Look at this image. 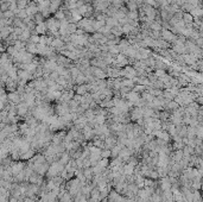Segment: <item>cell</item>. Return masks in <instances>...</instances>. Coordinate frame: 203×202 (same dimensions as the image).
Here are the masks:
<instances>
[{
	"label": "cell",
	"instance_id": "6da1fadb",
	"mask_svg": "<svg viewBox=\"0 0 203 202\" xmlns=\"http://www.w3.org/2000/svg\"><path fill=\"white\" fill-rule=\"evenodd\" d=\"M160 34H162V39H164L165 42H168V43H173L176 39H177V34H173L171 31L169 30H165V29H162L160 30Z\"/></svg>",
	"mask_w": 203,
	"mask_h": 202
},
{
	"label": "cell",
	"instance_id": "7a4b0ae2",
	"mask_svg": "<svg viewBox=\"0 0 203 202\" xmlns=\"http://www.w3.org/2000/svg\"><path fill=\"white\" fill-rule=\"evenodd\" d=\"M90 71H92V75H93L96 80H103V79H107L106 73H104L102 69H100V68L92 67V66H90Z\"/></svg>",
	"mask_w": 203,
	"mask_h": 202
},
{
	"label": "cell",
	"instance_id": "3957f363",
	"mask_svg": "<svg viewBox=\"0 0 203 202\" xmlns=\"http://www.w3.org/2000/svg\"><path fill=\"white\" fill-rule=\"evenodd\" d=\"M140 118H143V109L140 107H133L130 111V119L132 121H135V120H138Z\"/></svg>",
	"mask_w": 203,
	"mask_h": 202
},
{
	"label": "cell",
	"instance_id": "277c9868",
	"mask_svg": "<svg viewBox=\"0 0 203 202\" xmlns=\"http://www.w3.org/2000/svg\"><path fill=\"white\" fill-rule=\"evenodd\" d=\"M25 11H26L28 16H30V17H32V16H34L36 13H38L37 4H36V2H34V1H29L28 6L25 7Z\"/></svg>",
	"mask_w": 203,
	"mask_h": 202
},
{
	"label": "cell",
	"instance_id": "5b68a950",
	"mask_svg": "<svg viewBox=\"0 0 203 202\" xmlns=\"http://www.w3.org/2000/svg\"><path fill=\"white\" fill-rule=\"evenodd\" d=\"M34 31L37 34H48V29H46V25L45 23H40V24H37L36 28H34Z\"/></svg>",
	"mask_w": 203,
	"mask_h": 202
},
{
	"label": "cell",
	"instance_id": "8992f818",
	"mask_svg": "<svg viewBox=\"0 0 203 202\" xmlns=\"http://www.w3.org/2000/svg\"><path fill=\"white\" fill-rule=\"evenodd\" d=\"M71 12V23H77V22H80L81 19H82V16L80 14V12L77 11V8H75V10H71L70 11Z\"/></svg>",
	"mask_w": 203,
	"mask_h": 202
},
{
	"label": "cell",
	"instance_id": "52a82bcc",
	"mask_svg": "<svg viewBox=\"0 0 203 202\" xmlns=\"http://www.w3.org/2000/svg\"><path fill=\"white\" fill-rule=\"evenodd\" d=\"M104 23H106V25H108V26H110V28H114V26H118V25H119V22H118L115 18H113V17H107V18L104 19Z\"/></svg>",
	"mask_w": 203,
	"mask_h": 202
},
{
	"label": "cell",
	"instance_id": "ba28073f",
	"mask_svg": "<svg viewBox=\"0 0 203 202\" xmlns=\"http://www.w3.org/2000/svg\"><path fill=\"white\" fill-rule=\"evenodd\" d=\"M182 20L184 22L185 25H187V24H191V23H194V17H193L190 13L184 12V13H183V17H182Z\"/></svg>",
	"mask_w": 203,
	"mask_h": 202
},
{
	"label": "cell",
	"instance_id": "9c48e42d",
	"mask_svg": "<svg viewBox=\"0 0 203 202\" xmlns=\"http://www.w3.org/2000/svg\"><path fill=\"white\" fill-rule=\"evenodd\" d=\"M74 83H75V85H77V86L86 83V76H84L82 73H80V74H78L76 77H75V80H74Z\"/></svg>",
	"mask_w": 203,
	"mask_h": 202
},
{
	"label": "cell",
	"instance_id": "30bf717a",
	"mask_svg": "<svg viewBox=\"0 0 203 202\" xmlns=\"http://www.w3.org/2000/svg\"><path fill=\"white\" fill-rule=\"evenodd\" d=\"M110 34H113L115 37H121L122 36V30H121V25H118V26H114V28H112V30H110Z\"/></svg>",
	"mask_w": 203,
	"mask_h": 202
},
{
	"label": "cell",
	"instance_id": "8fae6325",
	"mask_svg": "<svg viewBox=\"0 0 203 202\" xmlns=\"http://www.w3.org/2000/svg\"><path fill=\"white\" fill-rule=\"evenodd\" d=\"M150 30L151 31H160L162 30V24H159L156 20H153V22L150 23Z\"/></svg>",
	"mask_w": 203,
	"mask_h": 202
},
{
	"label": "cell",
	"instance_id": "7c38bea8",
	"mask_svg": "<svg viewBox=\"0 0 203 202\" xmlns=\"http://www.w3.org/2000/svg\"><path fill=\"white\" fill-rule=\"evenodd\" d=\"M108 52L113 56V57H115L118 54H120V50H119V48H118V44L116 45H112V46H108Z\"/></svg>",
	"mask_w": 203,
	"mask_h": 202
},
{
	"label": "cell",
	"instance_id": "4fadbf2b",
	"mask_svg": "<svg viewBox=\"0 0 203 202\" xmlns=\"http://www.w3.org/2000/svg\"><path fill=\"white\" fill-rule=\"evenodd\" d=\"M81 71H80V69L78 68H76L75 66H72V67L69 68V74H70V76H71V79L72 80H75V77L80 74Z\"/></svg>",
	"mask_w": 203,
	"mask_h": 202
},
{
	"label": "cell",
	"instance_id": "5bb4252c",
	"mask_svg": "<svg viewBox=\"0 0 203 202\" xmlns=\"http://www.w3.org/2000/svg\"><path fill=\"white\" fill-rule=\"evenodd\" d=\"M34 22L36 23V25H37V24L44 23V22H45V18L40 14V12H38V13H36V14L34 16Z\"/></svg>",
	"mask_w": 203,
	"mask_h": 202
},
{
	"label": "cell",
	"instance_id": "9a60e30c",
	"mask_svg": "<svg viewBox=\"0 0 203 202\" xmlns=\"http://www.w3.org/2000/svg\"><path fill=\"white\" fill-rule=\"evenodd\" d=\"M126 7H127L128 11H137L138 10V5H137V2H135L134 0H130L126 4Z\"/></svg>",
	"mask_w": 203,
	"mask_h": 202
},
{
	"label": "cell",
	"instance_id": "2e32d148",
	"mask_svg": "<svg viewBox=\"0 0 203 202\" xmlns=\"http://www.w3.org/2000/svg\"><path fill=\"white\" fill-rule=\"evenodd\" d=\"M29 1H30V0H16V2H17V8H18V10L25 8V7L28 6Z\"/></svg>",
	"mask_w": 203,
	"mask_h": 202
},
{
	"label": "cell",
	"instance_id": "e0dca14e",
	"mask_svg": "<svg viewBox=\"0 0 203 202\" xmlns=\"http://www.w3.org/2000/svg\"><path fill=\"white\" fill-rule=\"evenodd\" d=\"M76 30H77V26H76V24L75 23H69L67 26V32L68 34H72L76 32Z\"/></svg>",
	"mask_w": 203,
	"mask_h": 202
},
{
	"label": "cell",
	"instance_id": "ac0fdd59",
	"mask_svg": "<svg viewBox=\"0 0 203 202\" xmlns=\"http://www.w3.org/2000/svg\"><path fill=\"white\" fill-rule=\"evenodd\" d=\"M126 17H127L128 19H132V20H138V18H139L138 11H128L127 14H126Z\"/></svg>",
	"mask_w": 203,
	"mask_h": 202
},
{
	"label": "cell",
	"instance_id": "d6986e66",
	"mask_svg": "<svg viewBox=\"0 0 203 202\" xmlns=\"http://www.w3.org/2000/svg\"><path fill=\"white\" fill-rule=\"evenodd\" d=\"M55 19H57V20H63V19H66V16H64V11L62 10V8H60L56 13H55V17H54Z\"/></svg>",
	"mask_w": 203,
	"mask_h": 202
},
{
	"label": "cell",
	"instance_id": "ffe728a7",
	"mask_svg": "<svg viewBox=\"0 0 203 202\" xmlns=\"http://www.w3.org/2000/svg\"><path fill=\"white\" fill-rule=\"evenodd\" d=\"M145 89H146V86H141V85H134V87L132 88V92H135V93L140 94V93L145 92Z\"/></svg>",
	"mask_w": 203,
	"mask_h": 202
},
{
	"label": "cell",
	"instance_id": "44dd1931",
	"mask_svg": "<svg viewBox=\"0 0 203 202\" xmlns=\"http://www.w3.org/2000/svg\"><path fill=\"white\" fill-rule=\"evenodd\" d=\"M2 17H4L5 19H14V18H16L14 13H13L12 11H10V10H7V11L2 12Z\"/></svg>",
	"mask_w": 203,
	"mask_h": 202
},
{
	"label": "cell",
	"instance_id": "7402d4cb",
	"mask_svg": "<svg viewBox=\"0 0 203 202\" xmlns=\"http://www.w3.org/2000/svg\"><path fill=\"white\" fill-rule=\"evenodd\" d=\"M28 17V13H26V11H25V8H23V10H19L18 12H17V14H16V18H19V19H25Z\"/></svg>",
	"mask_w": 203,
	"mask_h": 202
},
{
	"label": "cell",
	"instance_id": "603a6c76",
	"mask_svg": "<svg viewBox=\"0 0 203 202\" xmlns=\"http://www.w3.org/2000/svg\"><path fill=\"white\" fill-rule=\"evenodd\" d=\"M88 5H89V4H84V5H82L81 7H78V8H77V11H78V12H80V14L82 16V18L84 17V14H86V13H87V11H88Z\"/></svg>",
	"mask_w": 203,
	"mask_h": 202
},
{
	"label": "cell",
	"instance_id": "cb8c5ba5",
	"mask_svg": "<svg viewBox=\"0 0 203 202\" xmlns=\"http://www.w3.org/2000/svg\"><path fill=\"white\" fill-rule=\"evenodd\" d=\"M153 74L159 79V77H162V76H164V75L166 74V70H164V69H154V70H153Z\"/></svg>",
	"mask_w": 203,
	"mask_h": 202
},
{
	"label": "cell",
	"instance_id": "d4e9b609",
	"mask_svg": "<svg viewBox=\"0 0 203 202\" xmlns=\"http://www.w3.org/2000/svg\"><path fill=\"white\" fill-rule=\"evenodd\" d=\"M98 164L102 167V168H108V164H109V159L108 158H101L99 162H98Z\"/></svg>",
	"mask_w": 203,
	"mask_h": 202
},
{
	"label": "cell",
	"instance_id": "484cf974",
	"mask_svg": "<svg viewBox=\"0 0 203 202\" xmlns=\"http://www.w3.org/2000/svg\"><path fill=\"white\" fill-rule=\"evenodd\" d=\"M100 155H101V158H109V157H110V150H108V149H102Z\"/></svg>",
	"mask_w": 203,
	"mask_h": 202
},
{
	"label": "cell",
	"instance_id": "4316f807",
	"mask_svg": "<svg viewBox=\"0 0 203 202\" xmlns=\"http://www.w3.org/2000/svg\"><path fill=\"white\" fill-rule=\"evenodd\" d=\"M28 42H30V43H34V44L39 43V34H31V37H30V39H29Z\"/></svg>",
	"mask_w": 203,
	"mask_h": 202
},
{
	"label": "cell",
	"instance_id": "83f0119b",
	"mask_svg": "<svg viewBox=\"0 0 203 202\" xmlns=\"http://www.w3.org/2000/svg\"><path fill=\"white\" fill-rule=\"evenodd\" d=\"M58 76H60V75H58V73H56L55 70H54V71H51V73L49 74V77H50L51 80H54L55 82H56V80L58 79Z\"/></svg>",
	"mask_w": 203,
	"mask_h": 202
},
{
	"label": "cell",
	"instance_id": "f1b7e54d",
	"mask_svg": "<svg viewBox=\"0 0 203 202\" xmlns=\"http://www.w3.org/2000/svg\"><path fill=\"white\" fill-rule=\"evenodd\" d=\"M0 10L2 12L7 11L8 10V2H4V1H0Z\"/></svg>",
	"mask_w": 203,
	"mask_h": 202
},
{
	"label": "cell",
	"instance_id": "f546056e",
	"mask_svg": "<svg viewBox=\"0 0 203 202\" xmlns=\"http://www.w3.org/2000/svg\"><path fill=\"white\" fill-rule=\"evenodd\" d=\"M39 44H42V45H45V46H46V34H42V36H39Z\"/></svg>",
	"mask_w": 203,
	"mask_h": 202
},
{
	"label": "cell",
	"instance_id": "4dcf8cb0",
	"mask_svg": "<svg viewBox=\"0 0 203 202\" xmlns=\"http://www.w3.org/2000/svg\"><path fill=\"white\" fill-rule=\"evenodd\" d=\"M195 45L197 46V48H202V45H203V39H202V37H199L196 40H195Z\"/></svg>",
	"mask_w": 203,
	"mask_h": 202
},
{
	"label": "cell",
	"instance_id": "1f68e13d",
	"mask_svg": "<svg viewBox=\"0 0 203 202\" xmlns=\"http://www.w3.org/2000/svg\"><path fill=\"white\" fill-rule=\"evenodd\" d=\"M72 100H75L78 105L81 103V100H82V95H78V94H75L74 95V98H72Z\"/></svg>",
	"mask_w": 203,
	"mask_h": 202
},
{
	"label": "cell",
	"instance_id": "d6a6232c",
	"mask_svg": "<svg viewBox=\"0 0 203 202\" xmlns=\"http://www.w3.org/2000/svg\"><path fill=\"white\" fill-rule=\"evenodd\" d=\"M119 11H120V12H122V13H124L125 16H126V14H127V12H128L127 7H126V6H124V5H122V6H121V7L119 8Z\"/></svg>",
	"mask_w": 203,
	"mask_h": 202
},
{
	"label": "cell",
	"instance_id": "836d02e7",
	"mask_svg": "<svg viewBox=\"0 0 203 202\" xmlns=\"http://www.w3.org/2000/svg\"><path fill=\"white\" fill-rule=\"evenodd\" d=\"M82 5H84V1H83V0H76V8L81 7Z\"/></svg>",
	"mask_w": 203,
	"mask_h": 202
},
{
	"label": "cell",
	"instance_id": "e575fe53",
	"mask_svg": "<svg viewBox=\"0 0 203 202\" xmlns=\"http://www.w3.org/2000/svg\"><path fill=\"white\" fill-rule=\"evenodd\" d=\"M128 1H130V0H122V2H124V4H127Z\"/></svg>",
	"mask_w": 203,
	"mask_h": 202
}]
</instances>
